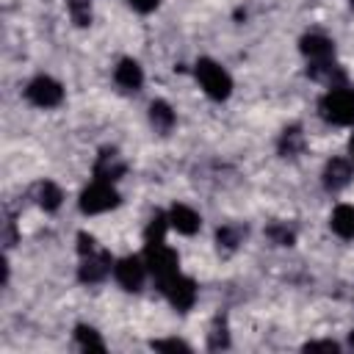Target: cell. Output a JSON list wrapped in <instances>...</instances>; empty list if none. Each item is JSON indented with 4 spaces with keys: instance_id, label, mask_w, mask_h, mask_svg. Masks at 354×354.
<instances>
[{
    "instance_id": "cell-1",
    "label": "cell",
    "mask_w": 354,
    "mask_h": 354,
    "mask_svg": "<svg viewBox=\"0 0 354 354\" xmlns=\"http://www.w3.org/2000/svg\"><path fill=\"white\" fill-rule=\"evenodd\" d=\"M318 111L332 124H340V127L354 124V88H348V86H332L321 97Z\"/></svg>"
},
{
    "instance_id": "cell-2",
    "label": "cell",
    "mask_w": 354,
    "mask_h": 354,
    "mask_svg": "<svg viewBox=\"0 0 354 354\" xmlns=\"http://www.w3.org/2000/svg\"><path fill=\"white\" fill-rule=\"evenodd\" d=\"M194 72H196V80H199L202 91L210 100H218L221 102V100H227L232 94V77H230V72L221 64H216L213 58H199Z\"/></svg>"
},
{
    "instance_id": "cell-3",
    "label": "cell",
    "mask_w": 354,
    "mask_h": 354,
    "mask_svg": "<svg viewBox=\"0 0 354 354\" xmlns=\"http://www.w3.org/2000/svg\"><path fill=\"white\" fill-rule=\"evenodd\" d=\"M119 205V194L108 180H94L88 188H83L80 194V210L94 216V213H105L111 207Z\"/></svg>"
},
{
    "instance_id": "cell-4",
    "label": "cell",
    "mask_w": 354,
    "mask_h": 354,
    "mask_svg": "<svg viewBox=\"0 0 354 354\" xmlns=\"http://www.w3.org/2000/svg\"><path fill=\"white\" fill-rule=\"evenodd\" d=\"M144 263H147L149 274H152L158 282H163L166 277H171V274L180 271V257H177V252H174L171 246H166L163 241H160V243H147Z\"/></svg>"
},
{
    "instance_id": "cell-5",
    "label": "cell",
    "mask_w": 354,
    "mask_h": 354,
    "mask_svg": "<svg viewBox=\"0 0 354 354\" xmlns=\"http://www.w3.org/2000/svg\"><path fill=\"white\" fill-rule=\"evenodd\" d=\"M158 288L163 290V296L169 299V304H171L174 310H180V313L191 310L194 301H196V285H194V279L183 277L180 271L171 274V277H166L163 282H158Z\"/></svg>"
},
{
    "instance_id": "cell-6",
    "label": "cell",
    "mask_w": 354,
    "mask_h": 354,
    "mask_svg": "<svg viewBox=\"0 0 354 354\" xmlns=\"http://www.w3.org/2000/svg\"><path fill=\"white\" fill-rule=\"evenodd\" d=\"M25 97H28V102H33L36 108H55V105H61V100H64V88H61L58 80H53V77H47V75H39V77H33V80L28 83Z\"/></svg>"
},
{
    "instance_id": "cell-7",
    "label": "cell",
    "mask_w": 354,
    "mask_h": 354,
    "mask_svg": "<svg viewBox=\"0 0 354 354\" xmlns=\"http://www.w3.org/2000/svg\"><path fill=\"white\" fill-rule=\"evenodd\" d=\"M147 263L141 260V257H122V260H116V266H113V277H116V282L124 288V290H138L141 285H144V277H147Z\"/></svg>"
},
{
    "instance_id": "cell-8",
    "label": "cell",
    "mask_w": 354,
    "mask_h": 354,
    "mask_svg": "<svg viewBox=\"0 0 354 354\" xmlns=\"http://www.w3.org/2000/svg\"><path fill=\"white\" fill-rule=\"evenodd\" d=\"M108 274H111V254H108V252H97V249H94V252L83 254V263H80V268H77L80 282L94 285V282H102Z\"/></svg>"
},
{
    "instance_id": "cell-9",
    "label": "cell",
    "mask_w": 354,
    "mask_h": 354,
    "mask_svg": "<svg viewBox=\"0 0 354 354\" xmlns=\"http://www.w3.org/2000/svg\"><path fill=\"white\" fill-rule=\"evenodd\" d=\"M351 177H354V166H351L348 158H332L326 163V169H324V185H326V191L346 188L351 183Z\"/></svg>"
},
{
    "instance_id": "cell-10",
    "label": "cell",
    "mask_w": 354,
    "mask_h": 354,
    "mask_svg": "<svg viewBox=\"0 0 354 354\" xmlns=\"http://www.w3.org/2000/svg\"><path fill=\"white\" fill-rule=\"evenodd\" d=\"M113 80H116V86L124 88V91H138L141 83H144V72H141L138 61L122 58V61L116 64V69H113Z\"/></svg>"
},
{
    "instance_id": "cell-11",
    "label": "cell",
    "mask_w": 354,
    "mask_h": 354,
    "mask_svg": "<svg viewBox=\"0 0 354 354\" xmlns=\"http://www.w3.org/2000/svg\"><path fill=\"white\" fill-rule=\"evenodd\" d=\"M299 47H301V53H304L307 61H329V58H335V41L326 39V36H321V33L304 36Z\"/></svg>"
},
{
    "instance_id": "cell-12",
    "label": "cell",
    "mask_w": 354,
    "mask_h": 354,
    "mask_svg": "<svg viewBox=\"0 0 354 354\" xmlns=\"http://www.w3.org/2000/svg\"><path fill=\"white\" fill-rule=\"evenodd\" d=\"M122 174H124V163H122V158L116 155V149H102L100 158H97V163H94V180H108V183H113V180H119Z\"/></svg>"
},
{
    "instance_id": "cell-13",
    "label": "cell",
    "mask_w": 354,
    "mask_h": 354,
    "mask_svg": "<svg viewBox=\"0 0 354 354\" xmlns=\"http://www.w3.org/2000/svg\"><path fill=\"white\" fill-rule=\"evenodd\" d=\"M169 224H171L177 232H183V235H194V232L199 230L202 218H199V213H196L194 207H188V205H171V210H169Z\"/></svg>"
},
{
    "instance_id": "cell-14",
    "label": "cell",
    "mask_w": 354,
    "mask_h": 354,
    "mask_svg": "<svg viewBox=\"0 0 354 354\" xmlns=\"http://www.w3.org/2000/svg\"><path fill=\"white\" fill-rule=\"evenodd\" d=\"M329 227L340 238H354V205H337L332 210Z\"/></svg>"
},
{
    "instance_id": "cell-15",
    "label": "cell",
    "mask_w": 354,
    "mask_h": 354,
    "mask_svg": "<svg viewBox=\"0 0 354 354\" xmlns=\"http://www.w3.org/2000/svg\"><path fill=\"white\" fill-rule=\"evenodd\" d=\"M33 196H36L39 207H44V210H55V207L61 205V199H64V191H61L53 180H41V183L33 188Z\"/></svg>"
},
{
    "instance_id": "cell-16",
    "label": "cell",
    "mask_w": 354,
    "mask_h": 354,
    "mask_svg": "<svg viewBox=\"0 0 354 354\" xmlns=\"http://www.w3.org/2000/svg\"><path fill=\"white\" fill-rule=\"evenodd\" d=\"M149 122H152V127L158 133H169L174 127V111H171V105L163 102V100H155L149 105Z\"/></svg>"
},
{
    "instance_id": "cell-17",
    "label": "cell",
    "mask_w": 354,
    "mask_h": 354,
    "mask_svg": "<svg viewBox=\"0 0 354 354\" xmlns=\"http://www.w3.org/2000/svg\"><path fill=\"white\" fill-rule=\"evenodd\" d=\"M75 340H77L80 348H86V351H105V343H102V337L97 335V329H91V326H86V324H80V326L75 329Z\"/></svg>"
},
{
    "instance_id": "cell-18",
    "label": "cell",
    "mask_w": 354,
    "mask_h": 354,
    "mask_svg": "<svg viewBox=\"0 0 354 354\" xmlns=\"http://www.w3.org/2000/svg\"><path fill=\"white\" fill-rule=\"evenodd\" d=\"M166 227H171V224H169V213H155V216L149 218V224H147L144 241H147V243H160L163 235H166Z\"/></svg>"
},
{
    "instance_id": "cell-19",
    "label": "cell",
    "mask_w": 354,
    "mask_h": 354,
    "mask_svg": "<svg viewBox=\"0 0 354 354\" xmlns=\"http://www.w3.org/2000/svg\"><path fill=\"white\" fill-rule=\"evenodd\" d=\"M301 133H299V127H288L285 133H282V138H279V152L285 155V158H293L299 149H301Z\"/></svg>"
},
{
    "instance_id": "cell-20",
    "label": "cell",
    "mask_w": 354,
    "mask_h": 354,
    "mask_svg": "<svg viewBox=\"0 0 354 354\" xmlns=\"http://www.w3.org/2000/svg\"><path fill=\"white\" fill-rule=\"evenodd\" d=\"M66 6H69V14H72L75 25H88L91 22V6H88V0H69Z\"/></svg>"
},
{
    "instance_id": "cell-21",
    "label": "cell",
    "mask_w": 354,
    "mask_h": 354,
    "mask_svg": "<svg viewBox=\"0 0 354 354\" xmlns=\"http://www.w3.org/2000/svg\"><path fill=\"white\" fill-rule=\"evenodd\" d=\"M149 346H152L155 351H191V346L183 343V340H177V337H169V340H152Z\"/></svg>"
},
{
    "instance_id": "cell-22",
    "label": "cell",
    "mask_w": 354,
    "mask_h": 354,
    "mask_svg": "<svg viewBox=\"0 0 354 354\" xmlns=\"http://www.w3.org/2000/svg\"><path fill=\"white\" fill-rule=\"evenodd\" d=\"M241 227H224V230H218V246H227V249H232L238 241H241Z\"/></svg>"
},
{
    "instance_id": "cell-23",
    "label": "cell",
    "mask_w": 354,
    "mask_h": 354,
    "mask_svg": "<svg viewBox=\"0 0 354 354\" xmlns=\"http://www.w3.org/2000/svg\"><path fill=\"white\" fill-rule=\"evenodd\" d=\"M268 235H271L274 243H279V246H290V243H293V232H290L288 227H282V224L268 227Z\"/></svg>"
},
{
    "instance_id": "cell-24",
    "label": "cell",
    "mask_w": 354,
    "mask_h": 354,
    "mask_svg": "<svg viewBox=\"0 0 354 354\" xmlns=\"http://www.w3.org/2000/svg\"><path fill=\"white\" fill-rule=\"evenodd\" d=\"M304 351H340V346L335 343V340H310V343H304Z\"/></svg>"
},
{
    "instance_id": "cell-25",
    "label": "cell",
    "mask_w": 354,
    "mask_h": 354,
    "mask_svg": "<svg viewBox=\"0 0 354 354\" xmlns=\"http://www.w3.org/2000/svg\"><path fill=\"white\" fill-rule=\"evenodd\" d=\"M127 3H130L138 14H149V11H155V8H158V3H160V0H127Z\"/></svg>"
},
{
    "instance_id": "cell-26",
    "label": "cell",
    "mask_w": 354,
    "mask_h": 354,
    "mask_svg": "<svg viewBox=\"0 0 354 354\" xmlns=\"http://www.w3.org/2000/svg\"><path fill=\"white\" fill-rule=\"evenodd\" d=\"M77 252H80V257L88 254V252H94V238L86 235V232H80V235H77Z\"/></svg>"
},
{
    "instance_id": "cell-27",
    "label": "cell",
    "mask_w": 354,
    "mask_h": 354,
    "mask_svg": "<svg viewBox=\"0 0 354 354\" xmlns=\"http://www.w3.org/2000/svg\"><path fill=\"white\" fill-rule=\"evenodd\" d=\"M348 152H351V160H354V136H351V141H348Z\"/></svg>"
},
{
    "instance_id": "cell-28",
    "label": "cell",
    "mask_w": 354,
    "mask_h": 354,
    "mask_svg": "<svg viewBox=\"0 0 354 354\" xmlns=\"http://www.w3.org/2000/svg\"><path fill=\"white\" fill-rule=\"evenodd\" d=\"M348 346H351V348H354V332H351V335H348Z\"/></svg>"
},
{
    "instance_id": "cell-29",
    "label": "cell",
    "mask_w": 354,
    "mask_h": 354,
    "mask_svg": "<svg viewBox=\"0 0 354 354\" xmlns=\"http://www.w3.org/2000/svg\"><path fill=\"white\" fill-rule=\"evenodd\" d=\"M351 6H354V0H351Z\"/></svg>"
}]
</instances>
